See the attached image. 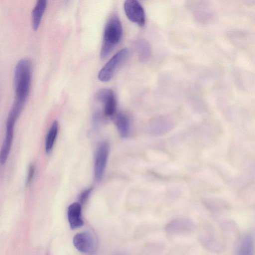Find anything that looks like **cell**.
Masks as SVG:
<instances>
[{"label":"cell","mask_w":255,"mask_h":255,"mask_svg":"<svg viewBox=\"0 0 255 255\" xmlns=\"http://www.w3.org/2000/svg\"><path fill=\"white\" fill-rule=\"evenodd\" d=\"M31 77V61L27 58L20 59L14 70V102L24 105L30 92Z\"/></svg>","instance_id":"obj_1"},{"label":"cell","mask_w":255,"mask_h":255,"mask_svg":"<svg viewBox=\"0 0 255 255\" xmlns=\"http://www.w3.org/2000/svg\"><path fill=\"white\" fill-rule=\"evenodd\" d=\"M123 34V27L120 19L112 16L107 21L104 30L100 57H106L120 42Z\"/></svg>","instance_id":"obj_2"},{"label":"cell","mask_w":255,"mask_h":255,"mask_svg":"<svg viewBox=\"0 0 255 255\" xmlns=\"http://www.w3.org/2000/svg\"><path fill=\"white\" fill-rule=\"evenodd\" d=\"M128 54V49L124 48L113 56L99 71L98 75L99 80L102 82L110 80L117 68L127 59Z\"/></svg>","instance_id":"obj_3"},{"label":"cell","mask_w":255,"mask_h":255,"mask_svg":"<svg viewBox=\"0 0 255 255\" xmlns=\"http://www.w3.org/2000/svg\"><path fill=\"white\" fill-rule=\"evenodd\" d=\"M124 7L125 13L129 20L143 26L145 22V15L143 7L136 0H127L125 1Z\"/></svg>","instance_id":"obj_4"},{"label":"cell","mask_w":255,"mask_h":255,"mask_svg":"<svg viewBox=\"0 0 255 255\" xmlns=\"http://www.w3.org/2000/svg\"><path fill=\"white\" fill-rule=\"evenodd\" d=\"M73 243L75 248L83 254L92 255L96 251L95 240L88 232H82L75 235Z\"/></svg>","instance_id":"obj_5"},{"label":"cell","mask_w":255,"mask_h":255,"mask_svg":"<svg viewBox=\"0 0 255 255\" xmlns=\"http://www.w3.org/2000/svg\"><path fill=\"white\" fill-rule=\"evenodd\" d=\"M17 120L7 117L5 134L0 150V163L4 164L8 157L12 144L15 125Z\"/></svg>","instance_id":"obj_6"},{"label":"cell","mask_w":255,"mask_h":255,"mask_svg":"<svg viewBox=\"0 0 255 255\" xmlns=\"http://www.w3.org/2000/svg\"><path fill=\"white\" fill-rule=\"evenodd\" d=\"M109 146L106 142H101L97 149L94 163V175L96 180H101L107 162Z\"/></svg>","instance_id":"obj_7"},{"label":"cell","mask_w":255,"mask_h":255,"mask_svg":"<svg viewBox=\"0 0 255 255\" xmlns=\"http://www.w3.org/2000/svg\"><path fill=\"white\" fill-rule=\"evenodd\" d=\"M97 99L104 105V114L109 117H113L116 112V99L114 92L110 89H101L96 95Z\"/></svg>","instance_id":"obj_8"},{"label":"cell","mask_w":255,"mask_h":255,"mask_svg":"<svg viewBox=\"0 0 255 255\" xmlns=\"http://www.w3.org/2000/svg\"><path fill=\"white\" fill-rule=\"evenodd\" d=\"M81 210V204L78 202L73 203L68 207V220L72 229L79 228L84 225Z\"/></svg>","instance_id":"obj_9"},{"label":"cell","mask_w":255,"mask_h":255,"mask_svg":"<svg viewBox=\"0 0 255 255\" xmlns=\"http://www.w3.org/2000/svg\"><path fill=\"white\" fill-rule=\"evenodd\" d=\"M47 6V1L39 0L32 11V25L34 30H37Z\"/></svg>","instance_id":"obj_10"},{"label":"cell","mask_w":255,"mask_h":255,"mask_svg":"<svg viewBox=\"0 0 255 255\" xmlns=\"http://www.w3.org/2000/svg\"><path fill=\"white\" fill-rule=\"evenodd\" d=\"M253 238L251 235H246L240 241L238 248L237 255H253Z\"/></svg>","instance_id":"obj_11"},{"label":"cell","mask_w":255,"mask_h":255,"mask_svg":"<svg viewBox=\"0 0 255 255\" xmlns=\"http://www.w3.org/2000/svg\"><path fill=\"white\" fill-rule=\"evenodd\" d=\"M166 228L167 232L171 234H180L192 229V224L186 220H176L169 223Z\"/></svg>","instance_id":"obj_12"},{"label":"cell","mask_w":255,"mask_h":255,"mask_svg":"<svg viewBox=\"0 0 255 255\" xmlns=\"http://www.w3.org/2000/svg\"><path fill=\"white\" fill-rule=\"evenodd\" d=\"M58 122L56 121H54L48 130L45 139V149L47 154L50 153L52 150L58 134Z\"/></svg>","instance_id":"obj_13"},{"label":"cell","mask_w":255,"mask_h":255,"mask_svg":"<svg viewBox=\"0 0 255 255\" xmlns=\"http://www.w3.org/2000/svg\"><path fill=\"white\" fill-rule=\"evenodd\" d=\"M115 124L123 137H127L129 133V123L128 117L124 114L119 113L115 118Z\"/></svg>","instance_id":"obj_14"},{"label":"cell","mask_w":255,"mask_h":255,"mask_svg":"<svg viewBox=\"0 0 255 255\" xmlns=\"http://www.w3.org/2000/svg\"><path fill=\"white\" fill-rule=\"evenodd\" d=\"M136 48L140 61H145L149 58L151 49L150 44L146 40H138L136 43Z\"/></svg>","instance_id":"obj_15"},{"label":"cell","mask_w":255,"mask_h":255,"mask_svg":"<svg viewBox=\"0 0 255 255\" xmlns=\"http://www.w3.org/2000/svg\"><path fill=\"white\" fill-rule=\"evenodd\" d=\"M35 173V166L32 163L30 164L28 168L26 178L25 184L26 186L29 185L32 182Z\"/></svg>","instance_id":"obj_16"},{"label":"cell","mask_w":255,"mask_h":255,"mask_svg":"<svg viewBox=\"0 0 255 255\" xmlns=\"http://www.w3.org/2000/svg\"><path fill=\"white\" fill-rule=\"evenodd\" d=\"M92 191L91 188H88L84 190L80 194L79 197V202L80 204H84L87 200L89 195Z\"/></svg>","instance_id":"obj_17"}]
</instances>
